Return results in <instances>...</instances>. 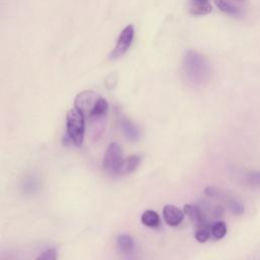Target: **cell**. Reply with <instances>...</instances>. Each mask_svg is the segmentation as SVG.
Masks as SVG:
<instances>
[{
	"label": "cell",
	"mask_w": 260,
	"mask_h": 260,
	"mask_svg": "<svg viewBox=\"0 0 260 260\" xmlns=\"http://www.w3.org/2000/svg\"><path fill=\"white\" fill-rule=\"evenodd\" d=\"M183 72L192 85H202L210 78L211 68L207 59L196 51L189 50L183 58Z\"/></svg>",
	"instance_id": "cell-1"
},
{
	"label": "cell",
	"mask_w": 260,
	"mask_h": 260,
	"mask_svg": "<svg viewBox=\"0 0 260 260\" xmlns=\"http://www.w3.org/2000/svg\"><path fill=\"white\" fill-rule=\"evenodd\" d=\"M66 126L67 135L70 137L71 141L76 146H80L84 138L85 120L82 114L77 109L73 108L68 111L66 115Z\"/></svg>",
	"instance_id": "cell-2"
},
{
	"label": "cell",
	"mask_w": 260,
	"mask_h": 260,
	"mask_svg": "<svg viewBox=\"0 0 260 260\" xmlns=\"http://www.w3.org/2000/svg\"><path fill=\"white\" fill-rule=\"evenodd\" d=\"M100 98L101 95H99L95 91L83 90L75 96L74 108L82 114L84 120L86 121L92 115Z\"/></svg>",
	"instance_id": "cell-3"
},
{
	"label": "cell",
	"mask_w": 260,
	"mask_h": 260,
	"mask_svg": "<svg viewBox=\"0 0 260 260\" xmlns=\"http://www.w3.org/2000/svg\"><path fill=\"white\" fill-rule=\"evenodd\" d=\"M122 154V149L117 143L112 142L108 145L103 159V168L107 174L116 175L123 160Z\"/></svg>",
	"instance_id": "cell-4"
},
{
	"label": "cell",
	"mask_w": 260,
	"mask_h": 260,
	"mask_svg": "<svg viewBox=\"0 0 260 260\" xmlns=\"http://www.w3.org/2000/svg\"><path fill=\"white\" fill-rule=\"evenodd\" d=\"M133 39H134V27L132 24H129L121 31L117 40L116 46L113 49L112 53L110 54V58L114 60L122 57L132 45Z\"/></svg>",
	"instance_id": "cell-5"
},
{
	"label": "cell",
	"mask_w": 260,
	"mask_h": 260,
	"mask_svg": "<svg viewBox=\"0 0 260 260\" xmlns=\"http://www.w3.org/2000/svg\"><path fill=\"white\" fill-rule=\"evenodd\" d=\"M184 213L189 216L191 221L196 226V230L211 228L207 214L204 212V210L200 206L186 204L184 206Z\"/></svg>",
	"instance_id": "cell-6"
},
{
	"label": "cell",
	"mask_w": 260,
	"mask_h": 260,
	"mask_svg": "<svg viewBox=\"0 0 260 260\" xmlns=\"http://www.w3.org/2000/svg\"><path fill=\"white\" fill-rule=\"evenodd\" d=\"M184 212L172 204H167L162 209L165 221L171 226L179 225L184 219Z\"/></svg>",
	"instance_id": "cell-7"
},
{
	"label": "cell",
	"mask_w": 260,
	"mask_h": 260,
	"mask_svg": "<svg viewBox=\"0 0 260 260\" xmlns=\"http://www.w3.org/2000/svg\"><path fill=\"white\" fill-rule=\"evenodd\" d=\"M119 124H120V128L123 132V134L131 141H136L139 139L140 137V132L139 129L127 118L122 117L119 120Z\"/></svg>",
	"instance_id": "cell-8"
},
{
	"label": "cell",
	"mask_w": 260,
	"mask_h": 260,
	"mask_svg": "<svg viewBox=\"0 0 260 260\" xmlns=\"http://www.w3.org/2000/svg\"><path fill=\"white\" fill-rule=\"evenodd\" d=\"M140 161H141V158L138 155H131V156L127 157L126 159H123L116 175L125 176V175L131 174L132 172H134L137 169Z\"/></svg>",
	"instance_id": "cell-9"
},
{
	"label": "cell",
	"mask_w": 260,
	"mask_h": 260,
	"mask_svg": "<svg viewBox=\"0 0 260 260\" xmlns=\"http://www.w3.org/2000/svg\"><path fill=\"white\" fill-rule=\"evenodd\" d=\"M117 247L120 252L129 254L134 250V241L128 235H120L117 238Z\"/></svg>",
	"instance_id": "cell-10"
},
{
	"label": "cell",
	"mask_w": 260,
	"mask_h": 260,
	"mask_svg": "<svg viewBox=\"0 0 260 260\" xmlns=\"http://www.w3.org/2000/svg\"><path fill=\"white\" fill-rule=\"evenodd\" d=\"M141 222L148 228H157L159 226L160 219L154 210H145L141 215Z\"/></svg>",
	"instance_id": "cell-11"
},
{
	"label": "cell",
	"mask_w": 260,
	"mask_h": 260,
	"mask_svg": "<svg viewBox=\"0 0 260 260\" xmlns=\"http://www.w3.org/2000/svg\"><path fill=\"white\" fill-rule=\"evenodd\" d=\"M212 11L210 3L207 2H192L190 5V12L195 15H204Z\"/></svg>",
	"instance_id": "cell-12"
},
{
	"label": "cell",
	"mask_w": 260,
	"mask_h": 260,
	"mask_svg": "<svg viewBox=\"0 0 260 260\" xmlns=\"http://www.w3.org/2000/svg\"><path fill=\"white\" fill-rule=\"evenodd\" d=\"M220 199H223L228 205V208L234 213V214H237V215H241L244 213V206L239 202L237 201L236 199L230 197L226 193H223V196H221Z\"/></svg>",
	"instance_id": "cell-13"
},
{
	"label": "cell",
	"mask_w": 260,
	"mask_h": 260,
	"mask_svg": "<svg viewBox=\"0 0 260 260\" xmlns=\"http://www.w3.org/2000/svg\"><path fill=\"white\" fill-rule=\"evenodd\" d=\"M203 210H204V212L206 213V214H208L209 216H211L212 215V217L213 218H217V217H220V216H222V214H223V212H224V210H223V207L220 205V204H216V203H210V202H208V203H204V206L203 207H201ZM207 215V216H208Z\"/></svg>",
	"instance_id": "cell-14"
},
{
	"label": "cell",
	"mask_w": 260,
	"mask_h": 260,
	"mask_svg": "<svg viewBox=\"0 0 260 260\" xmlns=\"http://www.w3.org/2000/svg\"><path fill=\"white\" fill-rule=\"evenodd\" d=\"M215 5L217 8H219L221 11H223L226 14H232V15H237L240 13V9L233 5L231 2L228 0H214Z\"/></svg>",
	"instance_id": "cell-15"
},
{
	"label": "cell",
	"mask_w": 260,
	"mask_h": 260,
	"mask_svg": "<svg viewBox=\"0 0 260 260\" xmlns=\"http://www.w3.org/2000/svg\"><path fill=\"white\" fill-rule=\"evenodd\" d=\"M226 234V225L223 221L218 220L211 224V235L215 239H222Z\"/></svg>",
	"instance_id": "cell-16"
},
{
	"label": "cell",
	"mask_w": 260,
	"mask_h": 260,
	"mask_svg": "<svg viewBox=\"0 0 260 260\" xmlns=\"http://www.w3.org/2000/svg\"><path fill=\"white\" fill-rule=\"evenodd\" d=\"M211 236V228H205V229H199L195 232V239L199 243H205Z\"/></svg>",
	"instance_id": "cell-17"
},
{
	"label": "cell",
	"mask_w": 260,
	"mask_h": 260,
	"mask_svg": "<svg viewBox=\"0 0 260 260\" xmlns=\"http://www.w3.org/2000/svg\"><path fill=\"white\" fill-rule=\"evenodd\" d=\"M36 260H57V250L55 248H50L40 254Z\"/></svg>",
	"instance_id": "cell-18"
},
{
	"label": "cell",
	"mask_w": 260,
	"mask_h": 260,
	"mask_svg": "<svg viewBox=\"0 0 260 260\" xmlns=\"http://www.w3.org/2000/svg\"><path fill=\"white\" fill-rule=\"evenodd\" d=\"M208 0H192V2H207Z\"/></svg>",
	"instance_id": "cell-19"
}]
</instances>
